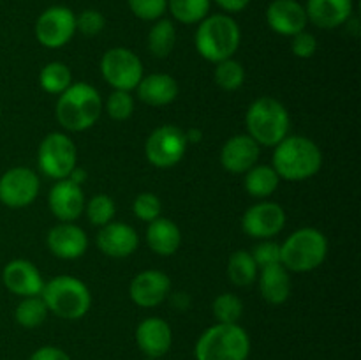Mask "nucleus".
Masks as SVG:
<instances>
[{
  "label": "nucleus",
  "mask_w": 361,
  "mask_h": 360,
  "mask_svg": "<svg viewBox=\"0 0 361 360\" xmlns=\"http://www.w3.org/2000/svg\"><path fill=\"white\" fill-rule=\"evenodd\" d=\"M271 166L281 180L303 182L319 173L323 166V152L310 138L288 134L274 147Z\"/></svg>",
  "instance_id": "nucleus-1"
},
{
  "label": "nucleus",
  "mask_w": 361,
  "mask_h": 360,
  "mask_svg": "<svg viewBox=\"0 0 361 360\" xmlns=\"http://www.w3.org/2000/svg\"><path fill=\"white\" fill-rule=\"evenodd\" d=\"M102 108L104 102L97 88L85 81H78L59 95L55 115L66 131L83 133L97 124Z\"/></svg>",
  "instance_id": "nucleus-2"
},
{
  "label": "nucleus",
  "mask_w": 361,
  "mask_h": 360,
  "mask_svg": "<svg viewBox=\"0 0 361 360\" xmlns=\"http://www.w3.org/2000/svg\"><path fill=\"white\" fill-rule=\"evenodd\" d=\"M242 42V30L229 14H208L197 23L194 44L197 53L212 64H219L235 56Z\"/></svg>",
  "instance_id": "nucleus-3"
},
{
  "label": "nucleus",
  "mask_w": 361,
  "mask_h": 360,
  "mask_svg": "<svg viewBox=\"0 0 361 360\" xmlns=\"http://www.w3.org/2000/svg\"><path fill=\"white\" fill-rule=\"evenodd\" d=\"M247 134L259 147H275L291 129V116L288 108L279 99L263 95L252 101L245 113Z\"/></svg>",
  "instance_id": "nucleus-4"
},
{
  "label": "nucleus",
  "mask_w": 361,
  "mask_h": 360,
  "mask_svg": "<svg viewBox=\"0 0 361 360\" xmlns=\"http://www.w3.org/2000/svg\"><path fill=\"white\" fill-rule=\"evenodd\" d=\"M196 360H247L250 337L238 323H215L200 335L194 348Z\"/></svg>",
  "instance_id": "nucleus-5"
},
{
  "label": "nucleus",
  "mask_w": 361,
  "mask_h": 360,
  "mask_svg": "<svg viewBox=\"0 0 361 360\" xmlns=\"http://www.w3.org/2000/svg\"><path fill=\"white\" fill-rule=\"evenodd\" d=\"M41 296L49 313L67 321L80 320L92 307L90 289L74 275H56L44 282Z\"/></svg>",
  "instance_id": "nucleus-6"
},
{
  "label": "nucleus",
  "mask_w": 361,
  "mask_h": 360,
  "mask_svg": "<svg viewBox=\"0 0 361 360\" xmlns=\"http://www.w3.org/2000/svg\"><path fill=\"white\" fill-rule=\"evenodd\" d=\"M328 256V240L317 228H300L281 244V263L289 272L305 274L319 268Z\"/></svg>",
  "instance_id": "nucleus-7"
},
{
  "label": "nucleus",
  "mask_w": 361,
  "mask_h": 360,
  "mask_svg": "<svg viewBox=\"0 0 361 360\" xmlns=\"http://www.w3.org/2000/svg\"><path fill=\"white\" fill-rule=\"evenodd\" d=\"M37 166L42 175L63 180L78 166L76 143L66 133H49L42 138L37 150Z\"/></svg>",
  "instance_id": "nucleus-8"
},
{
  "label": "nucleus",
  "mask_w": 361,
  "mask_h": 360,
  "mask_svg": "<svg viewBox=\"0 0 361 360\" xmlns=\"http://www.w3.org/2000/svg\"><path fill=\"white\" fill-rule=\"evenodd\" d=\"M101 74L113 90H136L143 74V62L129 48H109L101 59Z\"/></svg>",
  "instance_id": "nucleus-9"
},
{
  "label": "nucleus",
  "mask_w": 361,
  "mask_h": 360,
  "mask_svg": "<svg viewBox=\"0 0 361 360\" xmlns=\"http://www.w3.org/2000/svg\"><path fill=\"white\" fill-rule=\"evenodd\" d=\"M189 141L185 131L166 124L150 133L145 141V155L152 166L159 169H168L178 164L185 155Z\"/></svg>",
  "instance_id": "nucleus-10"
},
{
  "label": "nucleus",
  "mask_w": 361,
  "mask_h": 360,
  "mask_svg": "<svg viewBox=\"0 0 361 360\" xmlns=\"http://www.w3.org/2000/svg\"><path fill=\"white\" fill-rule=\"evenodd\" d=\"M34 34L39 44L44 48H63L76 34V14L66 6L48 7L39 14Z\"/></svg>",
  "instance_id": "nucleus-11"
},
{
  "label": "nucleus",
  "mask_w": 361,
  "mask_h": 360,
  "mask_svg": "<svg viewBox=\"0 0 361 360\" xmlns=\"http://www.w3.org/2000/svg\"><path fill=\"white\" fill-rule=\"evenodd\" d=\"M41 182L34 169L14 166L0 176V201L9 208H25L37 198Z\"/></svg>",
  "instance_id": "nucleus-12"
},
{
  "label": "nucleus",
  "mask_w": 361,
  "mask_h": 360,
  "mask_svg": "<svg viewBox=\"0 0 361 360\" xmlns=\"http://www.w3.org/2000/svg\"><path fill=\"white\" fill-rule=\"evenodd\" d=\"M286 226V212L275 201L261 200L245 210L242 217V229L245 235L256 240H270L277 236Z\"/></svg>",
  "instance_id": "nucleus-13"
},
{
  "label": "nucleus",
  "mask_w": 361,
  "mask_h": 360,
  "mask_svg": "<svg viewBox=\"0 0 361 360\" xmlns=\"http://www.w3.org/2000/svg\"><path fill=\"white\" fill-rule=\"evenodd\" d=\"M169 293H171V279H169V275L164 274L162 270H154V268L134 275L129 284L130 300L137 307H143V309H152V307L164 304Z\"/></svg>",
  "instance_id": "nucleus-14"
},
{
  "label": "nucleus",
  "mask_w": 361,
  "mask_h": 360,
  "mask_svg": "<svg viewBox=\"0 0 361 360\" xmlns=\"http://www.w3.org/2000/svg\"><path fill=\"white\" fill-rule=\"evenodd\" d=\"M85 193L83 187L71 182L69 179L56 180L48 194L49 212L60 222H74L85 212Z\"/></svg>",
  "instance_id": "nucleus-15"
},
{
  "label": "nucleus",
  "mask_w": 361,
  "mask_h": 360,
  "mask_svg": "<svg viewBox=\"0 0 361 360\" xmlns=\"http://www.w3.org/2000/svg\"><path fill=\"white\" fill-rule=\"evenodd\" d=\"M267 23L275 34L293 37L305 30L309 18L298 0H271L267 7Z\"/></svg>",
  "instance_id": "nucleus-16"
},
{
  "label": "nucleus",
  "mask_w": 361,
  "mask_h": 360,
  "mask_svg": "<svg viewBox=\"0 0 361 360\" xmlns=\"http://www.w3.org/2000/svg\"><path fill=\"white\" fill-rule=\"evenodd\" d=\"M46 246L60 260H78L87 253L88 236L74 222H59L46 235Z\"/></svg>",
  "instance_id": "nucleus-17"
},
{
  "label": "nucleus",
  "mask_w": 361,
  "mask_h": 360,
  "mask_svg": "<svg viewBox=\"0 0 361 360\" xmlns=\"http://www.w3.org/2000/svg\"><path fill=\"white\" fill-rule=\"evenodd\" d=\"M4 286L14 293L16 296H35L41 295L44 288V279L41 272L32 261L18 258V260L9 261L2 270Z\"/></svg>",
  "instance_id": "nucleus-18"
},
{
  "label": "nucleus",
  "mask_w": 361,
  "mask_h": 360,
  "mask_svg": "<svg viewBox=\"0 0 361 360\" xmlns=\"http://www.w3.org/2000/svg\"><path fill=\"white\" fill-rule=\"evenodd\" d=\"M99 251L109 258H127L136 253L140 247V235L133 226L126 222L111 221L106 226L99 228L95 236Z\"/></svg>",
  "instance_id": "nucleus-19"
},
{
  "label": "nucleus",
  "mask_w": 361,
  "mask_h": 360,
  "mask_svg": "<svg viewBox=\"0 0 361 360\" xmlns=\"http://www.w3.org/2000/svg\"><path fill=\"white\" fill-rule=\"evenodd\" d=\"M259 155L261 147L249 134H236L222 145L221 164L233 175H243L257 164Z\"/></svg>",
  "instance_id": "nucleus-20"
},
{
  "label": "nucleus",
  "mask_w": 361,
  "mask_h": 360,
  "mask_svg": "<svg viewBox=\"0 0 361 360\" xmlns=\"http://www.w3.org/2000/svg\"><path fill=\"white\" fill-rule=\"evenodd\" d=\"M136 344L148 359L164 356L171 349L173 330L164 318H145L136 328Z\"/></svg>",
  "instance_id": "nucleus-21"
},
{
  "label": "nucleus",
  "mask_w": 361,
  "mask_h": 360,
  "mask_svg": "<svg viewBox=\"0 0 361 360\" xmlns=\"http://www.w3.org/2000/svg\"><path fill=\"white\" fill-rule=\"evenodd\" d=\"M307 18L312 25L323 30H334L342 27L353 16V0H307Z\"/></svg>",
  "instance_id": "nucleus-22"
},
{
  "label": "nucleus",
  "mask_w": 361,
  "mask_h": 360,
  "mask_svg": "<svg viewBox=\"0 0 361 360\" xmlns=\"http://www.w3.org/2000/svg\"><path fill=\"white\" fill-rule=\"evenodd\" d=\"M178 81L168 73H152L143 76L136 87L137 97L154 108L171 104L178 97Z\"/></svg>",
  "instance_id": "nucleus-23"
},
{
  "label": "nucleus",
  "mask_w": 361,
  "mask_h": 360,
  "mask_svg": "<svg viewBox=\"0 0 361 360\" xmlns=\"http://www.w3.org/2000/svg\"><path fill=\"white\" fill-rule=\"evenodd\" d=\"M257 282H259V293L263 300L271 306H282L291 296V272L282 263L259 268Z\"/></svg>",
  "instance_id": "nucleus-24"
},
{
  "label": "nucleus",
  "mask_w": 361,
  "mask_h": 360,
  "mask_svg": "<svg viewBox=\"0 0 361 360\" xmlns=\"http://www.w3.org/2000/svg\"><path fill=\"white\" fill-rule=\"evenodd\" d=\"M147 244L159 256H173L182 244V232L178 224L168 217H157L148 222Z\"/></svg>",
  "instance_id": "nucleus-25"
},
{
  "label": "nucleus",
  "mask_w": 361,
  "mask_h": 360,
  "mask_svg": "<svg viewBox=\"0 0 361 360\" xmlns=\"http://www.w3.org/2000/svg\"><path fill=\"white\" fill-rule=\"evenodd\" d=\"M243 175H245L243 187L250 196L257 198V200L270 198L281 184V176L277 175L271 164H256Z\"/></svg>",
  "instance_id": "nucleus-26"
},
{
  "label": "nucleus",
  "mask_w": 361,
  "mask_h": 360,
  "mask_svg": "<svg viewBox=\"0 0 361 360\" xmlns=\"http://www.w3.org/2000/svg\"><path fill=\"white\" fill-rule=\"evenodd\" d=\"M148 52L155 59H166L176 46V27L168 18H159L148 32Z\"/></svg>",
  "instance_id": "nucleus-27"
},
{
  "label": "nucleus",
  "mask_w": 361,
  "mask_h": 360,
  "mask_svg": "<svg viewBox=\"0 0 361 360\" xmlns=\"http://www.w3.org/2000/svg\"><path fill=\"white\" fill-rule=\"evenodd\" d=\"M257 274H259V268L249 251L238 249L229 256L228 277L235 286L245 288V286L254 284L257 281Z\"/></svg>",
  "instance_id": "nucleus-28"
},
{
  "label": "nucleus",
  "mask_w": 361,
  "mask_h": 360,
  "mask_svg": "<svg viewBox=\"0 0 361 360\" xmlns=\"http://www.w3.org/2000/svg\"><path fill=\"white\" fill-rule=\"evenodd\" d=\"M39 85L46 94L60 95L73 85V73L63 62H49L39 73Z\"/></svg>",
  "instance_id": "nucleus-29"
},
{
  "label": "nucleus",
  "mask_w": 361,
  "mask_h": 360,
  "mask_svg": "<svg viewBox=\"0 0 361 360\" xmlns=\"http://www.w3.org/2000/svg\"><path fill=\"white\" fill-rule=\"evenodd\" d=\"M212 0H168V11L178 23L197 25L210 14Z\"/></svg>",
  "instance_id": "nucleus-30"
},
{
  "label": "nucleus",
  "mask_w": 361,
  "mask_h": 360,
  "mask_svg": "<svg viewBox=\"0 0 361 360\" xmlns=\"http://www.w3.org/2000/svg\"><path fill=\"white\" fill-rule=\"evenodd\" d=\"M48 314L49 311L41 295L25 296V299H21V302L16 306L14 320H16V323L21 325L23 328H37L44 323Z\"/></svg>",
  "instance_id": "nucleus-31"
},
{
  "label": "nucleus",
  "mask_w": 361,
  "mask_h": 360,
  "mask_svg": "<svg viewBox=\"0 0 361 360\" xmlns=\"http://www.w3.org/2000/svg\"><path fill=\"white\" fill-rule=\"evenodd\" d=\"M214 80L217 87H221L226 92H235L245 83V67L242 62L235 59L222 60V62L215 64Z\"/></svg>",
  "instance_id": "nucleus-32"
},
{
  "label": "nucleus",
  "mask_w": 361,
  "mask_h": 360,
  "mask_svg": "<svg viewBox=\"0 0 361 360\" xmlns=\"http://www.w3.org/2000/svg\"><path fill=\"white\" fill-rule=\"evenodd\" d=\"M212 311L217 323H238L243 316V302L235 293H221L215 296Z\"/></svg>",
  "instance_id": "nucleus-33"
},
{
  "label": "nucleus",
  "mask_w": 361,
  "mask_h": 360,
  "mask_svg": "<svg viewBox=\"0 0 361 360\" xmlns=\"http://www.w3.org/2000/svg\"><path fill=\"white\" fill-rule=\"evenodd\" d=\"M85 214L90 224L102 228L113 221L116 214V205L108 194H95L90 201L85 203Z\"/></svg>",
  "instance_id": "nucleus-34"
},
{
  "label": "nucleus",
  "mask_w": 361,
  "mask_h": 360,
  "mask_svg": "<svg viewBox=\"0 0 361 360\" xmlns=\"http://www.w3.org/2000/svg\"><path fill=\"white\" fill-rule=\"evenodd\" d=\"M104 108L113 120L123 122V120L130 119L134 113L133 94L126 90H113L111 94H109L108 101H106Z\"/></svg>",
  "instance_id": "nucleus-35"
},
{
  "label": "nucleus",
  "mask_w": 361,
  "mask_h": 360,
  "mask_svg": "<svg viewBox=\"0 0 361 360\" xmlns=\"http://www.w3.org/2000/svg\"><path fill=\"white\" fill-rule=\"evenodd\" d=\"M133 212L140 221L152 222L161 217L162 201L155 193H141L137 194L133 203Z\"/></svg>",
  "instance_id": "nucleus-36"
},
{
  "label": "nucleus",
  "mask_w": 361,
  "mask_h": 360,
  "mask_svg": "<svg viewBox=\"0 0 361 360\" xmlns=\"http://www.w3.org/2000/svg\"><path fill=\"white\" fill-rule=\"evenodd\" d=\"M130 13L143 21H157L168 11V0H127Z\"/></svg>",
  "instance_id": "nucleus-37"
},
{
  "label": "nucleus",
  "mask_w": 361,
  "mask_h": 360,
  "mask_svg": "<svg viewBox=\"0 0 361 360\" xmlns=\"http://www.w3.org/2000/svg\"><path fill=\"white\" fill-rule=\"evenodd\" d=\"M106 27V18L97 9H85L76 16V32L83 34L85 37H95L101 34Z\"/></svg>",
  "instance_id": "nucleus-38"
},
{
  "label": "nucleus",
  "mask_w": 361,
  "mask_h": 360,
  "mask_svg": "<svg viewBox=\"0 0 361 360\" xmlns=\"http://www.w3.org/2000/svg\"><path fill=\"white\" fill-rule=\"evenodd\" d=\"M254 261H256L257 268L270 267V265L281 263V244L274 242V240H261L252 253Z\"/></svg>",
  "instance_id": "nucleus-39"
},
{
  "label": "nucleus",
  "mask_w": 361,
  "mask_h": 360,
  "mask_svg": "<svg viewBox=\"0 0 361 360\" xmlns=\"http://www.w3.org/2000/svg\"><path fill=\"white\" fill-rule=\"evenodd\" d=\"M317 39L316 35L310 34V32L302 30L296 35L291 37V52L293 55L298 56V59H312L317 52Z\"/></svg>",
  "instance_id": "nucleus-40"
},
{
  "label": "nucleus",
  "mask_w": 361,
  "mask_h": 360,
  "mask_svg": "<svg viewBox=\"0 0 361 360\" xmlns=\"http://www.w3.org/2000/svg\"><path fill=\"white\" fill-rule=\"evenodd\" d=\"M28 360H71V356L59 346H41Z\"/></svg>",
  "instance_id": "nucleus-41"
},
{
  "label": "nucleus",
  "mask_w": 361,
  "mask_h": 360,
  "mask_svg": "<svg viewBox=\"0 0 361 360\" xmlns=\"http://www.w3.org/2000/svg\"><path fill=\"white\" fill-rule=\"evenodd\" d=\"M215 4L228 14H236L245 11L249 7L250 0H215Z\"/></svg>",
  "instance_id": "nucleus-42"
},
{
  "label": "nucleus",
  "mask_w": 361,
  "mask_h": 360,
  "mask_svg": "<svg viewBox=\"0 0 361 360\" xmlns=\"http://www.w3.org/2000/svg\"><path fill=\"white\" fill-rule=\"evenodd\" d=\"M67 179H69L71 182L78 184V186H83L88 179V173H87V169L81 168V166H76V168L69 173V176H67Z\"/></svg>",
  "instance_id": "nucleus-43"
},
{
  "label": "nucleus",
  "mask_w": 361,
  "mask_h": 360,
  "mask_svg": "<svg viewBox=\"0 0 361 360\" xmlns=\"http://www.w3.org/2000/svg\"><path fill=\"white\" fill-rule=\"evenodd\" d=\"M185 136H187V141H189V143H200V141H201V131L200 129H192V131H189V133H185Z\"/></svg>",
  "instance_id": "nucleus-44"
},
{
  "label": "nucleus",
  "mask_w": 361,
  "mask_h": 360,
  "mask_svg": "<svg viewBox=\"0 0 361 360\" xmlns=\"http://www.w3.org/2000/svg\"><path fill=\"white\" fill-rule=\"evenodd\" d=\"M0 115H2V109H0Z\"/></svg>",
  "instance_id": "nucleus-45"
}]
</instances>
